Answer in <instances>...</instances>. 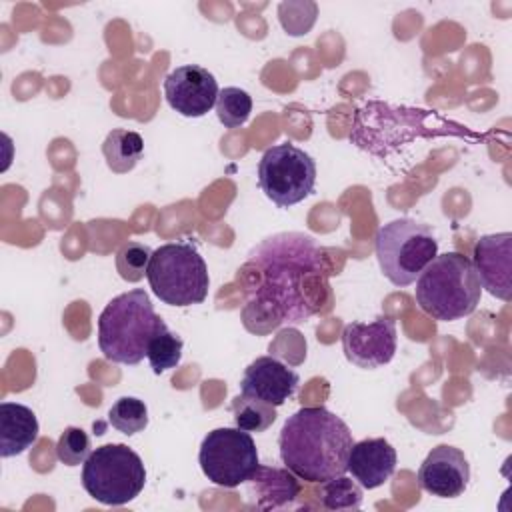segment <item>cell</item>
Masks as SVG:
<instances>
[{
    "label": "cell",
    "mask_w": 512,
    "mask_h": 512,
    "mask_svg": "<svg viewBox=\"0 0 512 512\" xmlns=\"http://www.w3.org/2000/svg\"><path fill=\"white\" fill-rule=\"evenodd\" d=\"M246 268L256 272L252 304L272 318V326L300 324L330 302L324 250L304 232L264 238L248 254Z\"/></svg>",
    "instance_id": "6da1fadb"
},
{
    "label": "cell",
    "mask_w": 512,
    "mask_h": 512,
    "mask_svg": "<svg viewBox=\"0 0 512 512\" xmlns=\"http://www.w3.org/2000/svg\"><path fill=\"white\" fill-rule=\"evenodd\" d=\"M352 444L346 422L324 406H306L288 416L278 438L282 464L294 476L320 484L346 472Z\"/></svg>",
    "instance_id": "7a4b0ae2"
},
{
    "label": "cell",
    "mask_w": 512,
    "mask_h": 512,
    "mask_svg": "<svg viewBox=\"0 0 512 512\" xmlns=\"http://www.w3.org/2000/svg\"><path fill=\"white\" fill-rule=\"evenodd\" d=\"M164 320L150 296L136 288L112 298L98 318V346L106 360L134 366L144 360L152 336Z\"/></svg>",
    "instance_id": "3957f363"
},
{
    "label": "cell",
    "mask_w": 512,
    "mask_h": 512,
    "mask_svg": "<svg viewBox=\"0 0 512 512\" xmlns=\"http://www.w3.org/2000/svg\"><path fill=\"white\" fill-rule=\"evenodd\" d=\"M482 284L470 258L460 252L436 256L416 278V302L432 318L450 322L472 314Z\"/></svg>",
    "instance_id": "277c9868"
},
{
    "label": "cell",
    "mask_w": 512,
    "mask_h": 512,
    "mask_svg": "<svg viewBox=\"0 0 512 512\" xmlns=\"http://www.w3.org/2000/svg\"><path fill=\"white\" fill-rule=\"evenodd\" d=\"M146 278L152 292L170 306L200 304L208 296V268L190 240L168 242L156 248Z\"/></svg>",
    "instance_id": "5b68a950"
},
{
    "label": "cell",
    "mask_w": 512,
    "mask_h": 512,
    "mask_svg": "<svg viewBox=\"0 0 512 512\" xmlns=\"http://www.w3.org/2000/svg\"><path fill=\"white\" fill-rule=\"evenodd\" d=\"M374 250L382 274L394 286H408L438 256V240L428 224L398 218L378 228Z\"/></svg>",
    "instance_id": "8992f818"
},
{
    "label": "cell",
    "mask_w": 512,
    "mask_h": 512,
    "mask_svg": "<svg viewBox=\"0 0 512 512\" xmlns=\"http://www.w3.org/2000/svg\"><path fill=\"white\" fill-rule=\"evenodd\" d=\"M144 484V462L126 444L98 446L82 466L84 490L106 506L128 504L144 490Z\"/></svg>",
    "instance_id": "52a82bcc"
},
{
    "label": "cell",
    "mask_w": 512,
    "mask_h": 512,
    "mask_svg": "<svg viewBox=\"0 0 512 512\" xmlns=\"http://www.w3.org/2000/svg\"><path fill=\"white\" fill-rule=\"evenodd\" d=\"M258 186L278 208H290L314 192L316 162L292 142L274 144L258 162Z\"/></svg>",
    "instance_id": "ba28073f"
},
{
    "label": "cell",
    "mask_w": 512,
    "mask_h": 512,
    "mask_svg": "<svg viewBox=\"0 0 512 512\" xmlns=\"http://www.w3.org/2000/svg\"><path fill=\"white\" fill-rule=\"evenodd\" d=\"M198 462L204 476L222 488L244 484L260 466L250 432L240 428H214L200 444Z\"/></svg>",
    "instance_id": "9c48e42d"
},
{
    "label": "cell",
    "mask_w": 512,
    "mask_h": 512,
    "mask_svg": "<svg viewBox=\"0 0 512 512\" xmlns=\"http://www.w3.org/2000/svg\"><path fill=\"white\" fill-rule=\"evenodd\" d=\"M396 346V322L388 316H380L374 322H350L342 330L344 356L364 370L388 364L396 354Z\"/></svg>",
    "instance_id": "30bf717a"
},
{
    "label": "cell",
    "mask_w": 512,
    "mask_h": 512,
    "mask_svg": "<svg viewBox=\"0 0 512 512\" xmlns=\"http://www.w3.org/2000/svg\"><path fill=\"white\" fill-rule=\"evenodd\" d=\"M218 92L214 74L198 64L178 66L164 78L168 106L186 118H200L210 112Z\"/></svg>",
    "instance_id": "8fae6325"
},
{
    "label": "cell",
    "mask_w": 512,
    "mask_h": 512,
    "mask_svg": "<svg viewBox=\"0 0 512 512\" xmlns=\"http://www.w3.org/2000/svg\"><path fill=\"white\" fill-rule=\"evenodd\" d=\"M470 480V464L460 448L440 444L428 452L418 468V484L432 496L456 498Z\"/></svg>",
    "instance_id": "7c38bea8"
},
{
    "label": "cell",
    "mask_w": 512,
    "mask_h": 512,
    "mask_svg": "<svg viewBox=\"0 0 512 512\" xmlns=\"http://www.w3.org/2000/svg\"><path fill=\"white\" fill-rule=\"evenodd\" d=\"M474 270L482 288L510 302L512 298V234H486L474 244Z\"/></svg>",
    "instance_id": "4fadbf2b"
},
{
    "label": "cell",
    "mask_w": 512,
    "mask_h": 512,
    "mask_svg": "<svg viewBox=\"0 0 512 512\" xmlns=\"http://www.w3.org/2000/svg\"><path fill=\"white\" fill-rule=\"evenodd\" d=\"M298 374L276 360L274 356H260L244 370L240 390L242 394L262 400L270 406H282L298 388Z\"/></svg>",
    "instance_id": "5bb4252c"
},
{
    "label": "cell",
    "mask_w": 512,
    "mask_h": 512,
    "mask_svg": "<svg viewBox=\"0 0 512 512\" xmlns=\"http://www.w3.org/2000/svg\"><path fill=\"white\" fill-rule=\"evenodd\" d=\"M396 460V450L388 440L366 438L352 444L346 470L362 488L374 490L394 474Z\"/></svg>",
    "instance_id": "9a60e30c"
},
{
    "label": "cell",
    "mask_w": 512,
    "mask_h": 512,
    "mask_svg": "<svg viewBox=\"0 0 512 512\" xmlns=\"http://www.w3.org/2000/svg\"><path fill=\"white\" fill-rule=\"evenodd\" d=\"M246 484V494L254 496V506L260 510L290 506L300 494V484L288 468L258 466Z\"/></svg>",
    "instance_id": "2e32d148"
},
{
    "label": "cell",
    "mask_w": 512,
    "mask_h": 512,
    "mask_svg": "<svg viewBox=\"0 0 512 512\" xmlns=\"http://www.w3.org/2000/svg\"><path fill=\"white\" fill-rule=\"evenodd\" d=\"M38 420L32 408L18 402L0 404V456L10 458L28 450L38 440Z\"/></svg>",
    "instance_id": "e0dca14e"
},
{
    "label": "cell",
    "mask_w": 512,
    "mask_h": 512,
    "mask_svg": "<svg viewBox=\"0 0 512 512\" xmlns=\"http://www.w3.org/2000/svg\"><path fill=\"white\" fill-rule=\"evenodd\" d=\"M102 152L108 168L116 174H124V172H130L142 158L144 140L134 130L116 128L106 136L102 144Z\"/></svg>",
    "instance_id": "ac0fdd59"
},
{
    "label": "cell",
    "mask_w": 512,
    "mask_h": 512,
    "mask_svg": "<svg viewBox=\"0 0 512 512\" xmlns=\"http://www.w3.org/2000/svg\"><path fill=\"white\" fill-rule=\"evenodd\" d=\"M232 414H234V424L240 430L246 432H264L268 430L274 420H276V410L274 406L250 398L246 394H240L232 400Z\"/></svg>",
    "instance_id": "d6986e66"
},
{
    "label": "cell",
    "mask_w": 512,
    "mask_h": 512,
    "mask_svg": "<svg viewBox=\"0 0 512 512\" xmlns=\"http://www.w3.org/2000/svg\"><path fill=\"white\" fill-rule=\"evenodd\" d=\"M182 348H184L182 338L178 334L170 332L164 322L158 328V332L152 336V340L148 344V352H146V358H148L154 374H162L170 368H176L182 358Z\"/></svg>",
    "instance_id": "ffe728a7"
},
{
    "label": "cell",
    "mask_w": 512,
    "mask_h": 512,
    "mask_svg": "<svg viewBox=\"0 0 512 512\" xmlns=\"http://www.w3.org/2000/svg\"><path fill=\"white\" fill-rule=\"evenodd\" d=\"M108 422L126 436L138 434L148 426V408L140 398L122 396L108 410Z\"/></svg>",
    "instance_id": "44dd1931"
},
{
    "label": "cell",
    "mask_w": 512,
    "mask_h": 512,
    "mask_svg": "<svg viewBox=\"0 0 512 512\" xmlns=\"http://www.w3.org/2000/svg\"><path fill=\"white\" fill-rule=\"evenodd\" d=\"M214 106L216 116L224 124V128H240L252 112V98L246 90L228 86L218 92Z\"/></svg>",
    "instance_id": "7402d4cb"
},
{
    "label": "cell",
    "mask_w": 512,
    "mask_h": 512,
    "mask_svg": "<svg viewBox=\"0 0 512 512\" xmlns=\"http://www.w3.org/2000/svg\"><path fill=\"white\" fill-rule=\"evenodd\" d=\"M320 500L328 510H358L362 504V488L352 478L340 474L324 482Z\"/></svg>",
    "instance_id": "603a6c76"
},
{
    "label": "cell",
    "mask_w": 512,
    "mask_h": 512,
    "mask_svg": "<svg viewBox=\"0 0 512 512\" xmlns=\"http://www.w3.org/2000/svg\"><path fill=\"white\" fill-rule=\"evenodd\" d=\"M152 258L150 246L142 242H126L116 254V270L128 282H138L146 276Z\"/></svg>",
    "instance_id": "cb8c5ba5"
},
{
    "label": "cell",
    "mask_w": 512,
    "mask_h": 512,
    "mask_svg": "<svg viewBox=\"0 0 512 512\" xmlns=\"http://www.w3.org/2000/svg\"><path fill=\"white\" fill-rule=\"evenodd\" d=\"M92 446H90V436L76 426L64 428L56 442V456L62 464L66 466H78L84 464L86 458L90 456Z\"/></svg>",
    "instance_id": "d4e9b609"
}]
</instances>
